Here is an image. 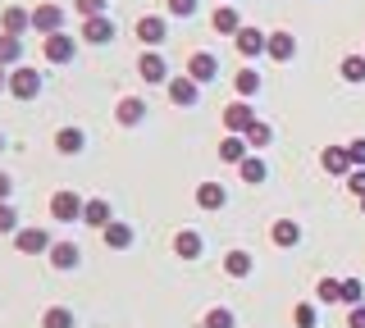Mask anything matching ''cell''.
Masks as SVG:
<instances>
[{"instance_id": "cell-1", "label": "cell", "mask_w": 365, "mask_h": 328, "mask_svg": "<svg viewBox=\"0 0 365 328\" xmlns=\"http://www.w3.org/2000/svg\"><path fill=\"white\" fill-rule=\"evenodd\" d=\"M9 96H14V100H37L41 96V73L32 69V64L9 69Z\"/></svg>"}, {"instance_id": "cell-2", "label": "cell", "mask_w": 365, "mask_h": 328, "mask_svg": "<svg viewBox=\"0 0 365 328\" xmlns=\"http://www.w3.org/2000/svg\"><path fill=\"white\" fill-rule=\"evenodd\" d=\"M83 210H87V201L78 196V191H68V187L51 196V219L55 223H78V219H83Z\"/></svg>"}, {"instance_id": "cell-3", "label": "cell", "mask_w": 365, "mask_h": 328, "mask_svg": "<svg viewBox=\"0 0 365 328\" xmlns=\"http://www.w3.org/2000/svg\"><path fill=\"white\" fill-rule=\"evenodd\" d=\"M32 28H37L41 37L64 32V9H60V5H37V9H32Z\"/></svg>"}, {"instance_id": "cell-4", "label": "cell", "mask_w": 365, "mask_h": 328, "mask_svg": "<svg viewBox=\"0 0 365 328\" xmlns=\"http://www.w3.org/2000/svg\"><path fill=\"white\" fill-rule=\"evenodd\" d=\"M83 41H87V46H106V41H114V18L110 14L83 18Z\"/></svg>"}, {"instance_id": "cell-5", "label": "cell", "mask_w": 365, "mask_h": 328, "mask_svg": "<svg viewBox=\"0 0 365 328\" xmlns=\"http://www.w3.org/2000/svg\"><path fill=\"white\" fill-rule=\"evenodd\" d=\"M14 246H19V251L23 255H41V251H51V233H46V228H19L14 233Z\"/></svg>"}, {"instance_id": "cell-6", "label": "cell", "mask_w": 365, "mask_h": 328, "mask_svg": "<svg viewBox=\"0 0 365 328\" xmlns=\"http://www.w3.org/2000/svg\"><path fill=\"white\" fill-rule=\"evenodd\" d=\"M233 46H237V55H242V60H256V55H265V46H269V37L260 28H242L233 37Z\"/></svg>"}, {"instance_id": "cell-7", "label": "cell", "mask_w": 365, "mask_h": 328, "mask_svg": "<svg viewBox=\"0 0 365 328\" xmlns=\"http://www.w3.org/2000/svg\"><path fill=\"white\" fill-rule=\"evenodd\" d=\"M319 164H324V174H334V178H347L351 169V155H347V146H324V155H319Z\"/></svg>"}, {"instance_id": "cell-8", "label": "cell", "mask_w": 365, "mask_h": 328, "mask_svg": "<svg viewBox=\"0 0 365 328\" xmlns=\"http://www.w3.org/2000/svg\"><path fill=\"white\" fill-rule=\"evenodd\" d=\"M210 28L220 32V37H237V32H242L247 23H242V14H237L233 5H220V9L210 14Z\"/></svg>"}, {"instance_id": "cell-9", "label": "cell", "mask_w": 365, "mask_h": 328, "mask_svg": "<svg viewBox=\"0 0 365 328\" xmlns=\"http://www.w3.org/2000/svg\"><path fill=\"white\" fill-rule=\"evenodd\" d=\"M197 96H201V83L197 78H169V100H174V105H197Z\"/></svg>"}, {"instance_id": "cell-10", "label": "cell", "mask_w": 365, "mask_h": 328, "mask_svg": "<svg viewBox=\"0 0 365 328\" xmlns=\"http://www.w3.org/2000/svg\"><path fill=\"white\" fill-rule=\"evenodd\" d=\"M165 37H169L165 18H155V14H142V18H137V41H142V46H160Z\"/></svg>"}, {"instance_id": "cell-11", "label": "cell", "mask_w": 365, "mask_h": 328, "mask_svg": "<svg viewBox=\"0 0 365 328\" xmlns=\"http://www.w3.org/2000/svg\"><path fill=\"white\" fill-rule=\"evenodd\" d=\"M251 123H256V110H251L247 100H233V105L224 110V128H228V132H247Z\"/></svg>"}, {"instance_id": "cell-12", "label": "cell", "mask_w": 365, "mask_h": 328, "mask_svg": "<svg viewBox=\"0 0 365 328\" xmlns=\"http://www.w3.org/2000/svg\"><path fill=\"white\" fill-rule=\"evenodd\" d=\"M187 78H197V83H210V78H220V60H215V55H205V51L187 55Z\"/></svg>"}, {"instance_id": "cell-13", "label": "cell", "mask_w": 365, "mask_h": 328, "mask_svg": "<svg viewBox=\"0 0 365 328\" xmlns=\"http://www.w3.org/2000/svg\"><path fill=\"white\" fill-rule=\"evenodd\" d=\"M51 265L60 269V274L78 269V265H83V251H78V242H55V246H51Z\"/></svg>"}, {"instance_id": "cell-14", "label": "cell", "mask_w": 365, "mask_h": 328, "mask_svg": "<svg viewBox=\"0 0 365 328\" xmlns=\"http://www.w3.org/2000/svg\"><path fill=\"white\" fill-rule=\"evenodd\" d=\"M46 60L51 64H68L73 60V37H68V32H55V37H46Z\"/></svg>"}, {"instance_id": "cell-15", "label": "cell", "mask_w": 365, "mask_h": 328, "mask_svg": "<svg viewBox=\"0 0 365 328\" xmlns=\"http://www.w3.org/2000/svg\"><path fill=\"white\" fill-rule=\"evenodd\" d=\"M114 119H119L123 128H137V123L146 119V100H142V96H123L119 110H114Z\"/></svg>"}, {"instance_id": "cell-16", "label": "cell", "mask_w": 365, "mask_h": 328, "mask_svg": "<svg viewBox=\"0 0 365 328\" xmlns=\"http://www.w3.org/2000/svg\"><path fill=\"white\" fill-rule=\"evenodd\" d=\"M265 55H269V60H279V64H288L292 55H297V37H292V32H269Z\"/></svg>"}, {"instance_id": "cell-17", "label": "cell", "mask_w": 365, "mask_h": 328, "mask_svg": "<svg viewBox=\"0 0 365 328\" xmlns=\"http://www.w3.org/2000/svg\"><path fill=\"white\" fill-rule=\"evenodd\" d=\"M32 28V14L28 9H19V5H9L5 14H0V32H9V37H23V32Z\"/></svg>"}, {"instance_id": "cell-18", "label": "cell", "mask_w": 365, "mask_h": 328, "mask_svg": "<svg viewBox=\"0 0 365 328\" xmlns=\"http://www.w3.org/2000/svg\"><path fill=\"white\" fill-rule=\"evenodd\" d=\"M247 155H251V146H247L242 132H228V137L220 142V160H228V164H242Z\"/></svg>"}, {"instance_id": "cell-19", "label": "cell", "mask_w": 365, "mask_h": 328, "mask_svg": "<svg viewBox=\"0 0 365 328\" xmlns=\"http://www.w3.org/2000/svg\"><path fill=\"white\" fill-rule=\"evenodd\" d=\"M201 251H205V246H201V233L182 228V233L174 237V255H178V260H201Z\"/></svg>"}, {"instance_id": "cell-20", "label": "cell", "mask_w": 365, "mask_h": 328, "mask_svg": "<svg viewBox=\"0 0 365 328\" xmlns=\"http://www.w3.org/2000/svg\"><path fill=\"white\" fill-rule=\"evenodd\" d=\"M197 206H201V210H224V206H228V191H224L220 183H201V187H197Z\"/></svg>"}, {"instance_id": "cell-21", "label": "cell", "mask_w": 365, "mask_h": 328, "mask_svg": "<svg viewBox=\"0 0 365 328\" xmlns=\"http://www.w3.org/2000/svg\"><path fill=\"white\" fill-rule=\"evenodd\" d=\"M101 242L114 246V251H128V246H133V228H128V223H106V228H101Z\"/></svg>"}, {"instance_id": "cell-22", "label": "cell", "mask_w": 365, "mask_h": 328, "mask_svg": "<svg viewBox=\"0 0 365 328\" xmlns=\"http://www.w3.org/2000/svg\"><path fill=\"white\" fill-rule=\"evenodd\" d=\"M137 73H142L146 83H169V69H165V60H160V55H151V51H146L142 60H137Z\"/></svg>"}, {"instance_id": "cell-23", "label": "cell", "mask_w": 365, "mask_h": 328, "mask_svg": "<svg viewBox=\"0 0 365 328\" xmlns=\"http://www.w3.org/2000/svg\"><path fill=\"white\" fill-rule=\"evenodd\" d=\"M269 237H274V246H283V251H288V246H297L302 242V223H292V219H279L269 228Z\"/></svg>"}, {"instance_id": "cell-24", "label": "cell", "mask_w": 365, "mask_h": 328, "mask_svg": "<svg viewBox=\"0 0 365 328\" xmlns=\"http://www.w3.org/2000/svg\"><path fill=\"white\" fill-rule=\"evenodd\" d=\"M237 174H242V183H251V187H260L269 178V164L260 160V155H247L242 164H237Z\"/></svg>"}, {"instance_id": "cell-25", "label": "cell", "mask_w": 365, "mask_h": 328, "mask_svg": "<svg viewBox=\"0 0 365 328\" xmlns=\"http://www.w3.org/2000/svg\"><path fill=\"white\" fill-rule=\"evenodd\" d=\"M83 146H87V137L78 128H60V132H55V151H60V155H78Z\"/></svg>"}, {"instance_id": "cell-26", "label": "cell", "mask_w": 365, "mask_h": 328, "mask_svg": "<svg viewBox=\"0 0 365 328\" xmlns=\"http://www.w3.org/2000/svg\"><path fill=\"white\" fill-rule=\"evenodd\" d=\"M83 223H91V228H106V223H114L110 219V201H87V210H83Z\"/></svg>"}, {"instance_id": "cell-27", "label": "cell", "mask_w": 365, "mask_h": 328, "mask_svg": "<svg viewBox=\"0 0 365 328\" xmlns=\"http://www.w3.org/2000/svg\"><path fill=\"white\" fill-rule=\"evenodd\" d=\"M251 265H256V260H251L247 251H228V255H224V274H228V278H247Z\"/></svg>"}, {"instance_id": "cell-28", "label": "cell", "mask_w": 365, "mask_h": 328, "mask_svg": "<svg viewBox=\"0 0 365 328\" xmlns=\"http://www.w3.org/2000/svg\"><path fill=\"white\" fill-rule=\"evenodd\" d=\"M233 87H237V100H251V96L260 92V73H256V69H237Z\"/></svg>"}, {"instance_id": "cell-29", "label": "cell", "mask_w": 365, "mask_h": 328, "mask_svg": "<svg viewBox=\"0 0 365 328\" xmlns=\"http://www.w3.org/2000/svg\"><path fill=\"white\" fill-rule=\"evenodd\" d=\"M19 55H23V41L9 37V32H0V64H5V69H19Z\"/></svg>"}, {"instance_id": "cell-30", "label": "cell", "mask_w": 365, "mask_h": 328, "mask_svg": "<svg viewBox=\"0 0 365 328\" xmlns=\"http://www.w3.org/2000/svg\"><path fill=\"white\" fill-rule=\"evenodd\" d=\"M242 137H247V146H251V151H260V146H269V142H274V128L256 119V123H251V128L242 132Z\"/></svg>"}, {"instance_id": "cell-31", "label": "cell", "mask_w": 365, "mask_h": 328, "mask_svg": "<svg viewBox=\"0 0 365 328\" xmlns=\"http://www.w3.org/2000/svg\"><path fill=\"white\" fill-rule=\"evenodd\" d=\"M41 328H73V310H68V305H51V310L41 314Z\"/></svg>"}, {"instance_id": "cell-32", "label": "cell", "mask_w": 365, "mask_h": 328, "mask_svg": "<svg viewBox=\"0 0 365 328\" xmlns=\"http://www.w3.org/2000/svg\"><path fill=\"white\" fill-rule=\"evenodd\" d=\"M342 78L347 83H365V55H347L342 60Z\"/></svg>"}, {"instance_id": "cell-33", "label": "cell", "mask_w": 365, "mask_h": 328, "mask_svg": "<svg viewBox=\"0 0 365 328\" xmlns=\"http://www.w3.org/2000/svg\"><path fill=\"white\" fill-rule=\"evenodd\" d=\"M315 297L324 301V305H334V301H342V282L338 278H319V287H315Z\"/></svg>"}, {"instance_id": "cell-34", "label": "cell", "mask_w": 365, "mask_h": 328, "mask_svg": "<svg viewBox=\"0 0 365 328\" xmlns=\"http://www.w3.org/2000/svg\"><path fill=\"white\" fill-rule=\"evenodd\" d=\"M292 324H297V328H315V324H319V310H315L311 301H302V305L292 310Z\"/></svg>"}, {"instance_id": "cell-35", "label": "cell", "mask_w": 365, "mask_h": 328, "mask_svg": "<svg viewBox=\"0 0 365 328\" xmlns=\"http://www.w3.org/2000/svg\"><path fill=\"white\" fill-rule=\"evenodd\" d=\"M233 310H224V305H215V310H205V328H233Z\"/></svg>"}, {"instance_id": "cell-36", "label": "cell", "mask_w": 365, "mask_h": 328, "mask_svg": "<svg viewBox=\"0 0 365 328\" xmlns=\"http://www.w3.org/2000/svg\"><path fill=\"white\" fill-rule=\"evenodd\" d=\"M361 297H365L361 278H342V305H361Z\"/></svg>"}, {"instance_id": "cell-37", "label": "cell", "mask_w": 365, "mask_h": 328, "mask_svg": "<svg viewBox=\"0 0 365 328\" xmlns=\"http://www.w3.org/2000/svg\"><path fill=\"white\" fill-rule=\"evenodd\" d=\"M0 233H19V214L9 201H0Z\"/></svg>"}, {"instance_id": "cell-38", "label": "cell", "mask_w": 365, "mask_h": 328, "mask_svg": "<svg viewBox=\"0 0 365 328\" xmlns=\"http://www.w3.org/2000/svg\"><path fill=\"white\" fill-rule=\"evenodd\" d=\"M73 9L83 18H96V14H106V0H73Z\"/></svg>"}, {"instance_id": "cell-39", "label": "cell", "mask_w": 365, "mask_h": 328, "mask_svg": "<svg viewBox=\"0 0 365 328\" xmlns=\"http://www.w3.org/2000/svg\"><path fill=\"white\" fill-rule=\"evenodd\" d=\"M165 5H169V14H178V18L197 14V0H165Z\"/></svg>"}, {"instance_id": "cell-40", "label": "cell", "mask_w": 365, "mask_h": 328, "mask_svg": "<svg viewBox=\"0 0 365 328\" xmlns=\"http://www.w3.org/2000/svg\"><path fill=\"white\" fill-rule=\"evenodd\" d=\"M347 191L351 196H365V169H351L347 174Z\"/></svg>"}, {"instance_id": "cell-41", "label": "cell", "mask_w": 365, "mask_h": 328, "mask_svg": "<svg viewBox=\"0 0 365 328\" xmlns=\"http://www.w3.org/2000/svg\"><path fill=\"white\" fill-rule=\"evenodd\" d=\"M347 155H351V164H356V169H365V137L351 142V146H347Z\"/></svg>"}, {"instance_id": "cell-42", "label": "cell", "mask_w": 365, "mask_h": 328, "mask_svg": "<svg viewBox=\"0 0 365 328\" xmlns=\"http://www.w3.org/2000/svg\"><path fill=\"white\" fill-rule=\"evenodd\" d=\"M347 328H365V305H351L347 310Z\"/></svg>"}, {"instance_id": "cell-43", "label": "cell", "mask_w": 365, "mask_h": 328, "mask_svg": "<svg viewBox=\"0 0 365 328\" xmlns=\"http://www.w3.org/2000/svg\"><path fill=\"white\" fill-rule=\"evenodd\" d=\"M9 191H14V178H9V174H0V201H9Z\"/></svg>"}, {"instance_id": "cell-44", "label": "cell", "mask_w": 365, "mask_h": 328, "mask_svg": "<svg viewBox=\"0 0 365 328\" xmlns=\"http://www.w3.org/2000/svg\"><path fill=\"white\" fill-rule=\"evenodd\" d=\"M0 92H9V69L0 64Z\"/></svg>"}, {"instance_id": "cell-45", "label": "cell", "mask_w": 365, "mask_h": 328, "mask_svg": "<svg viewBox=\"0 0 365 328\" xmlns=\"http://www.w3.org/2000/svg\"><path fill=\"white\" fill-rule=\"evenodd\" d=\"M0 151H5V132H0Z\"/></svg>"}, {"instance_id": "cell-46", "label": "cell", "mask_w": 365, "mask_h": 328, "mask_svg": "<svg viewBox=\"0 0 365 328\" xmlns=\"http://www.w3.org/2000/svg\"><path fill=\"white\" fill-rule=\"evenodd\" d=\"M361 210H365V196H361Z\"/></svg>"}]
</instances>
